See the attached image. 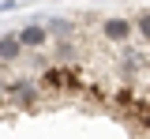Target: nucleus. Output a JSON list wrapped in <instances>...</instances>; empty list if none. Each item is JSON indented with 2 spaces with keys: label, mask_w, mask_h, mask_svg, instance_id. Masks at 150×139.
I'll return each instance as SVG.
<instances>
[{
  "label": "nucleus",
  "mask_w": 150,
  "mask_h": 139,
  "mask_svg": "<svg viewBox=\"0 0 150 139\" xmlns=\"http://www.w3.org/2000/svg\"><path fill=\"white\" fill-rule=\"evenodd\" d=\"M131 113H135V120H139L143 128H150V101H135Z\"/></svg>",
  "instance_id": "8"
},
{
  "label": "nucleus",
  "mask_w": 150,
  "mask_h": 139,
  "mask_svg": "<svg viewBox=\"0 0 150 139\" xmlns=\"http://www.w3.org/2000/svg\"><path fill=\"white\" fill-rule=\"evenodd\" d=\"M0 98H8V83L4 79H0Z\"/></svg>",
  "instance_id": "11"
},
{
  "label": "nucleus",
  "mask_w": 150,
  "mask_h": 139,
  "mask_svg": "<svg viewBox=\"0 0 150 139\" xmlns=\"http://www.w3.org/2000/svg\"><path fill=\"white\" fill-rule=\"evenodd\" d=\"M41 87H49V90H60V87L79 90V79H75V72H68V68H49L41 75Z\"/></svg>",
  "instance_id": "2"
},
{
  "label": "nucleus",
  "mask_w": 150,
  "mask_h": 139,
  "mask_svg": "<svg viewBox=\"0 0 150 139\" xmlns=\"http://www.w3.org/2000/svg\"><path fill=\"white\" fill-rule=\"evenodd\" d=\"M19 41H23V49H41V45L49 41V30H45L41 23H30V26L19 30Z\"/></svg>",
  "instance_id": "3"
},
{
  "label": "nucleus",
  "mask_w": 150,
  "mask_h": 139,
  "mask_svg": "<svg viewBox=\"0 0 150 139\" xmlns=\"http://www.w3.org/2000/svg\"><path fill=\"white\" fill-rule=\"evenodd\" d=\"M105 38L109 41H128V34H131V19H105Z\"/></svg>",
  "instance_id": "4"
},
{
  "label": "nucleus",
  "mask_w": 150,
  "mask_h": 139,
  "mask_svg": "<svg viewBox=\"0 0 150 139\" xmlns=\"http://www.w3.org/2000/svg\"><path fill=\"white\" fill-rule=\"evenodd\" d=\"M19 53H23V41H19V34H8V38H0V60H15Z\"/></svg>",
  "instance_id": "6"
},
{
  "label": "nucleus",
  "mask_w": 150,
  "mask_h": 139,
  "mask_svg": "<svg viewBox=\"0 0 150 139\" xmlns=\"http://www.w3.org/2000/svg\"><path fill=\"white\" fill-rule=\"evenodd\" d=\"M45 30L53 34V38H60V41H68L75 34V23H68V19H49L45 23Z\"/></svg>",
  "instance_id": "5"
},
{
  "label": "nucleus",
  "mask_w": 150,
  "mask_h": 139,
  "mask_svg": "<svg viewBox=\"0 0 150 139\" xmlns=\"http://www.w3.org/2000/svg\"><path fill=\"white\" fill-rule=\"evenodd\" d=\"M56 57H60V60H71L75 57V45H71V41H60V45H56Z\"/></svg>",
  "instance_id": "10"
},
{
  "label": "nucleus",
  "mask_w": 150,
  "mask_h": 139,
  "mask_svg": "<svg viewBox=\"0 0 150 139\" xmlns=\"http://www.w3.org/2000/svg\"><path fill=\"white\" fill-rule=\"evenodd\" d=\"M139 68H143V57H139V53H124L120 72H124V75H131V72H139Z\"/></svg>",
  "instance_id": "7"
},
{
  "label": "nucleus",
  "mask_w": 150,
  "mask_h": 139,
  "mask_svg": "<svg viewBox=\"0 0 150 139\" xmlns=\"http://www.w3.org/2000/svg\"><path fill=\"white\" fill-rule=\"evenodd\" d=\"M135 26H139V34H143V38L150 41V11H143V15L135 19Z\"/></svg>",
  "instance_id": "9"
},
{
  "label": "nucleus",
  "mask_w": 150,
  "mask_h": 139,
  "mask_svg": "<svg viewBox=\"0 0 150 139\" xmlns=\"http://www.w3.org/2000/svg\"><path fill=\"white\" fill-rule=\"evenodd\" d=\"M8 98L15 101V109H30V105H38L41 90H38V83H30V79H15V83H8Z\"/></svg>",
  "instance_id": "1"
}]
</instances>
